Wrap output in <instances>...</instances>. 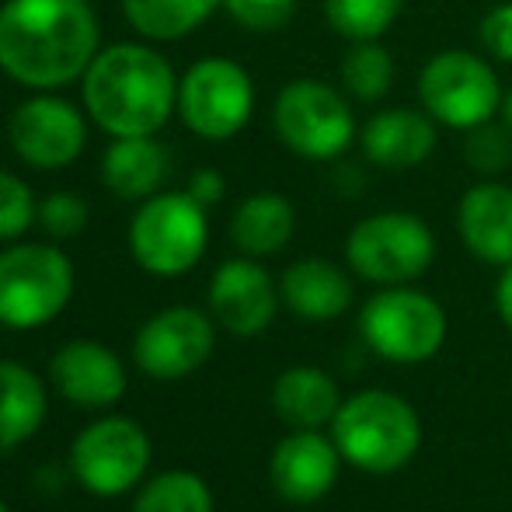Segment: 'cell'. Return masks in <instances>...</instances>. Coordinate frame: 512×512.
Returning <instances> with one entry per match:
<instances>
[{
    "label": "cell",
    "mask_w": 512,
    "mask_h": 512,
    "mask_svg": "<svg viewBox=\"0 0 512 512\" xmlns=\"http://www.w3.org/2000/svg\"><path fill=\"white\" fill-rule=\"evenodd\" d=\"M502 98L506 91L495 67L471 49H443L418 74V102L446 129L471 133L485 126L499 115Z\"/></svg>",
    "instance_id": "cell-7"
},
{
    "label": "cell",
    "mask_w": 512,
    "mask_h": 512,
    "mask_svg": "<svg viewBox=\"0 0 512 512\" xmlns=\"http://www.w3.org/2000/svg\"><path fill=\"white\" fill-rule=\"evenodd\" d=\"M53 384L70 405L77 408H112L115 401L126 394V366L108 345L81 338V342H67L53 356Z\"/></svg>",
    "instance_id": "cell-17"
},
{
    "label": "cell",
    "mask_w": 512,
    "mask_h": 512,
    "mask_svg": "<svg viewBox=\"0 0 512 512\" xmlns=\"http://www.w3.org/2000/svg\"><path fill=\"white\" fill-rule=\"evenodd\" d=\"M74 297V265L53 244L0 251V324L32 331L49 324Z\"/></svg>",
    "instance_id": "cell-9"
},
{
    "label": "cell",
    "mask_w": 512,
    "mask_h": 512,
    "mask_svg": "<svg viewBox=\"0 0 512 512\" xmlns=\"http://www.w3.org/2000/svg\"><path fill=\"white\" fill-rule=\"evenodd\" d=\"M272 408L293 429H321L331 425L342 408V391L338 384L317 366H293L279 373L272 387Z\"/></svg>",
    "instance_id": "cell-22"
},
{
    "label": "cell",
    "mask_w": 512,
    "mask_h": 512,
    "mask_svg": "<svg viewBox=\"0 0 512 512\" xmlns=\"http://www.w3.org/2000/svg\"><path fill=\"white\" fill-rule=\"evenodd\" d=\"M0 512H11V509H7V506H4V499H0Z\"/></svg>",
    "instance_id": "cell-36"
},
{
    "label": "cell",
    "mask_w": 512,
    "mask_h": 512,
    "mask_svg": "<svg viewBox=\"0 0 512 512\" xmlns=\"http://www.w3.org/2000/svg\"><path fill=\"white\" fill-rule=\"evenodd\" d=\"M495 310H499L502 324L512 331V265L502 269L499 283H495Z\"/></svg>",
    "instance_id": "cell-34"
},
{
    "label": "cell",
    "mask_w": 512,
    "mask_h": 512,
    "mask_svg": "<svg viewBox=\"0 0 512 512\" xmlns=\"http://www.w3.org/2000/svg\"><path fill=\"white\" fill-rule=\"evenodd\" d=\"M133 512H213V492L192 471H164L136 495Z\"/></svg>",
    "instance_id": "cell-27"
},
{
    "label": "cell",
    "mask_w": 512,
    "mask_h": 512,
    "mask_svg": "<svg viewBox=\"0 0 512 512\" xmlns=\"http://www.w3.org/2000/svg\"><path fill=\"white\" fill-rule=\"evenodd\" d=\"M478 42L488 60L512 63V0H499L481 14Z\"/></svg>",
    "instance_id": "cell-32"
},
{
    "label": "cell",
    "mask_w": 512,
    "mask_h": 512,
    "mask_svg": "<svg viewBox=\"0 0 512 512\" xmlns=\"http://www.w3.org/2000/svg\"><path fill=\"white\" fill-rule=\"evenodd\" d=\"M168 178V150L154 136H112L102 157V182L119 199L157 196Z\"/></svg>",
    "instance_id": "cell-20"
},
{
    "label": "cell",
    "mask_w": 512,
    "mask_h": 512,
    "mask_svg": "<svg viewBox=\"0 0 512 512\" xmlns=\"http://www.w3.org/2000/svg\"><path fill=\"white\" fill-rule=\"evenodd\" d=\"M272 126L283 147L304 161H338L359 140L349 95L317 77L283 84L272 105Z\"/></svg>",
    "instance_id": "cell-5"
},
{
    "label": "cell",
    "mask_w": 512,
    "mask_h": 512,
    "mask_svg": "<svg viewBox=\"0 0 512 512\" xmlns=\"http://www.w3.org/2000/svg\"><path fill=\"white\" fill-rule=\"evenodd\" d=\"M223 0H122L126 21L150 42H178L206 25Z\"/></svg>",
    "instance_id": "cell-24"
},
{
    "label": "cell",
    "mask_w": 512,
    "mask_h": 512,
    "mask_svg": "<svg viewBox=\"0 0 512 512\" xmlns=\"http://www.w3.org/2000/svg\"><path fill=\"white\" fill-rule=\"evenodd\" d=\"M457 230L478 262L512 265V185L499 178L471 185L457 203Z\"/></svg>",
    "instance_id": "cell-18"
},
{
    "label": "cell",
    "mask_w": 512,
    "mask_h": 512,
    "mask_svg": "<svg viewBox=\"0 0 512 512\" xmlns=\"http://www.w3.org/2000/svg\"><path fill=\"white\" fill-rule=\"evenodd\" d=\"M189 192L196 203H203L206 209L209 206H216L223 196H227V182H223V175L220 171H213V168H199L196 175H192V182H189Z\"/></svg>",
    "instance_id": "cell-33"
},
{
    "label": "cell",
    "mask_w": 512,
    "mask_h": 512,
    "mask_svg": "<svg viewBox=\"0 0 512 512\" xmlns=\"http://www.w3.org/2000/svg\"><path fill=\"white\" fill-rule=\"evenodd\" d=\"M216 342L213 321L196 307H168L154 314L133 342V359L154 380H182L209 359Z\"/></svg>",
    "instance_id": "cell-12"
},
{
    "label": "cell",
    "mask_w": 512,
    "mask_h": 512,
    "mask_svg": "<svg viewBox=\"0 0 512 512\" xmlns=\"http://www.w3.org/2000/svg\"><path fill=\"white\" fill-rule=\"evenodd\" d=\"M439 122L425 108H380L363 129L359 147L363 157L380 171H411L436 154Z\"/></svg>",
    "instance_id": "cell-16"
},
{
    "label": "cell",
    "mask_w": 512,
    "mask_h": 512,
    "mask_svg": "<svg viewBox=\"0 0 512 512\" xmlns=\"http://www.w3.org/2000/svg\"><path fill=\"white\" fill-rule=\"evenodd\" d=\"M279 286L258 258H230L209 279V310L230 335H262L279 310Z\"/></svg>",
    "instance_id": "cell-14"
},
{
    "label": "cell",
    "mask_w": 512,
    "mask_h": 512,
    "mask_svg": "<svg viewBox=\"0 0 512 512\" xmlns=\"http://www.w3.org/2000/svg\"><path fill=\"white\" fill-rule=\"evenodd\" d=\"M345 262L373 286H408L436 262V234L415 213L384 209L363 216L345 237Z\"/></svg>",
    "instance_id": "cell-4"
},
{
    "label": "cell",
    "mask_w": 512,
    "mask_h": 512,
    "mask_svg": "<svg viewBox=\"0 0 512 512\" xmlns=\"http://www.w3.org/2000/svg\"><path fill=\"white\" fill-rule=\"evenodd\" d=\"M7 136H11V150L21 161L32 168L53 171L67 168L84 154L88 126H84V115L67 98L35 95L14 108Z\"/></svg>",
    "instance_id": "cell-13"
},
{
    "label": "cell",
    "mask_w": 512,
    "mask_h": 512,
    "mask_svg": "<svg viewBox=\"0 0 512 512\" xmlns=\"http://www.w3.org/2000/svg\"><path fill=\"white\" fill-rule=\"evenodd\" d=\"M84 108L108 136H154L178 112V77L157 49L115 42L84 70Z\"/></svg>",
    "instance_id": "cell-2"
},
{
    "label": "cell",
    "mask_w": 512,
    "mask_h": 512,
    "mask_svg": "<svg viewBox=\"0 0 512 512\" xmlns=\"http://www.w3.org/2000/svg\"><path fill=\"white\" fill-rule=\"evenodd\" d=\"M297 230V209L283 192H255L234 209L230 220V241L248 258L279 255L293 241Z\"/></svg>",
    "instance_id": "cell-21"
},
{
    "label": "cell",
    "mask_w": 512,
    "mask_h": 512,
    "mask_svg": "<svg viewBox=\"0 0 512 512\" xmlns=\"http://www.w3.org/2000/svg\"><path fill=\"white\" fill-rule=\"evenodd\" d=\"M338 471H342V453L335 439L321 436L317 429H297L293 436H286L269 460L272 488L297 506L321 502L335 488Z\"/></svg>",
    "instance_id": "cell-15"
},
{
    "label": "cell",
    "mask_w": 512,
    "mask_h": 512,
    "mask_svg": "<svg viewBox=\"0 0 512 512\" xmlns=\"http://www.w3.org/2000/svg\"><path fill=\"white\" fill-rule=\"evenodd\" d=\"M446 310L415 286H380L359 310V335L380 359L418 366L446 342Z\"/></svg>",
    "instance_id": "cell-6"
},
{
    "label": "cell",
    "mask_w": 512,
    "mask_h": 512,
    "mask_svg": "<svg viewBox=\"0 0 512 512\" xmlns=\"http://www.w3.org/2000/svg\"><path fill=\"white\" fill-rule=\"evenodd\" d=\"M88 220H91V209L84 203L81 192L63 189V192H49L46 199H39V216H35V223H39L49 237H56V241L77 237L88 227Z\"/></svg>",
    "instance_id": "cell-29"
},
{
    "label": "cell",
    "mask_w": 512,
    "mask_h": 512,
    "mask_svg": "<svg viewBox=\"0 0 512 512\" xmlns=\"http://www.w3.org/2000/svg\"><path fill=\"white\" fill-rule=\"evenodd\" d=\"M499 119L509 126V133H512V88L506 91V98H502V108H499Z\"/></svg>",
    "instance_id": "cell-35"
},
{
    "label": "cell",
    "mask_w": 512,
    "mask_h": 512,
    "mask_svg": "<svg viewBox=\"0 0 512 512\" xmlns=\"http://www.w3.org/2000/svg\"><path fill=\"white\" fill-rule=\"evenodd\" d=\"M279 297L304 321H335L352 307V279L328 258H300L279 279Z\"/></svg>",
    "instance_id": "cell-19"
},
{
    "label": "cell",
    "mask_w": 512,
    "mask_h": 512,
    "mask_svg": "<svg viewBox=\"0 0 512 512\" xmlns=\"http://www.w3.org/2000/svg\"><path fill=\"white\" fill-rule=\"evenodd\" d=\"M464 157L478 175L495 178L512 164V133L506 122H485V126L471 129L464 143Z\"/></svg>",
    "instance_id": "cell-28"
},
{
    "label": "cell",
    "mask_w": 512,
    "mask_h": 512,
    "mask_svg": "<svg viewBox=\"0 0 512 512\" xmlns=\"http://www.w3.org/2000/svg\"><path fill=\"white\" fill-rule=\"evenodd\" d=\"M331 439L345 464L366 474H394L411 464L422 446V418L391 391H363L342 401Z\"/></svg>",
    "instance_id": "cell-3"
},
{
    "label": "cell",
    "mask_w": 512,
    "mask_h": 512,
    "mask_svg": "<svg viewBox=\"0 0 512 512\" xmlns=\"http://www.w3.org/2000/svg\"><path fill=\"white\" fill-rule=\"evenodd\" d=\"M98 56V18L88 0H4L0 70L21 88L53 91L84 77Z\"/></svg>",
    "instance_id": "cell-1"
},
{
    "label": "cell",
    "mask_w": 512,
    "mask_h": 512,
    "mask_svg": "<svg viewBox=\"0 0 512 512\" xmlns=\"http://www.w3.org/2000/svg\"><path fill=\"white\" fill-rule=\"evenodd\" d=\"M338 77H342V91L356 102H380V98L391 95L394 84V56L391 49L380 39H363L352 42L349 53L342 56V67H338Z\"/></svg>",
    "instance_id": "cell-25"
},
{
    "label": "cell",
    "mask_w": 512,
    "mask_h": 512,
    "mask_svg": "<svg viewBox=\"0 0 512 512\" xmlns=\"http://www.w3.org/2000/svg\"><path fill=\"white\" fill-rule=\"evenodd\" d=\"M209 244L206 206L189 192H157L143 199L129 223V251L150 276H185Z\"/></svg>",
    "instance_id": "cell-8"
},
{
    "label": "cell",
    "mask_w": 512,
    "mask_h": 512,
    "mask_svg": "<svg viewBox=\"0 0 512 512\" xmlns=\"http://www.w3.org/2000/svg\"><path fill=\"white\" fill-rule=\"evenodd\" d=\"M223 11L255 35L283 32L297 14V0H223Z\"/></svg>",
    "instance_id": "cell-31"
},
{
    "label": "cell",
    "mask_w": 512,
    "mask_h": 512,
    "mask_svg": "<svg viewBox=\"0 0 512 512\" xmlns=\"http://www.w3.org/2000/svg\"><path fill=\"white\" fill-rule=\"evenodd\" d=\"M46 422V387L28 366L0 363V446L11 450L32 439Z\"/></svg>",
    "instance_id": "cell-23"
},
{
    "label": "cell",
    "mask_w": 512,
    "mask_h": 512,
    "mask_svg": "<svg viewBox=\"0 0 512 512\" xmlns=\"http://www.w3.org/2000/svg\"><path fill=\"white\" fill-rule=\"evenodd\" d=\"M39 216L32 189L11 171H0V241H14L21 237Z\"/></svg>",
    "instance_id": "cell-30"
},
{
    "label": "cell",
    "mask_w": 512,
    "mask_h": 512,
    "mask_svg": "<svg viewBox=\"0 0 512 512\" xmlns=\"http://www.w3.org/2000/svg\"><path fill=\"white\" fill-rule=\"evenodd\" d=\"M405 11V0H324V18L331 32L349 42L380 39Z\"/></svg>",
    "instance_id": "cell-26"
},
{
    "label": "cell",
    "mask_w": 512,
    "mask_h": 512,
    "mask_svg": "<svg viewBox=\"0 0 512 512\" xmlns=\"http://www.w3.org/2000/svg\"><path fill=\"white\" fill-rule=\"evenodd\" d=\"M150 464V439L140 422L108 415L88 425L70 446V471L98 499L126 495Z\"/></svg>",
    "instance_id": "cell-11"
},
{
    "label": "cell",
    "mask_w": 512,
    "mask_h": 512,
    "mask_svg": "<svg viewBox=\"0 0 512 512\" xmlns=\"http://www.w3.org/2000/svg\"><path fill=\"white\" fill-rule=\"evenodd\" d=\"M255 112V81L241 63L206 56L178 81V115L203 140H234Z\"/></svg>",
    "instance_id": "cell-10"
}]
</instances>
